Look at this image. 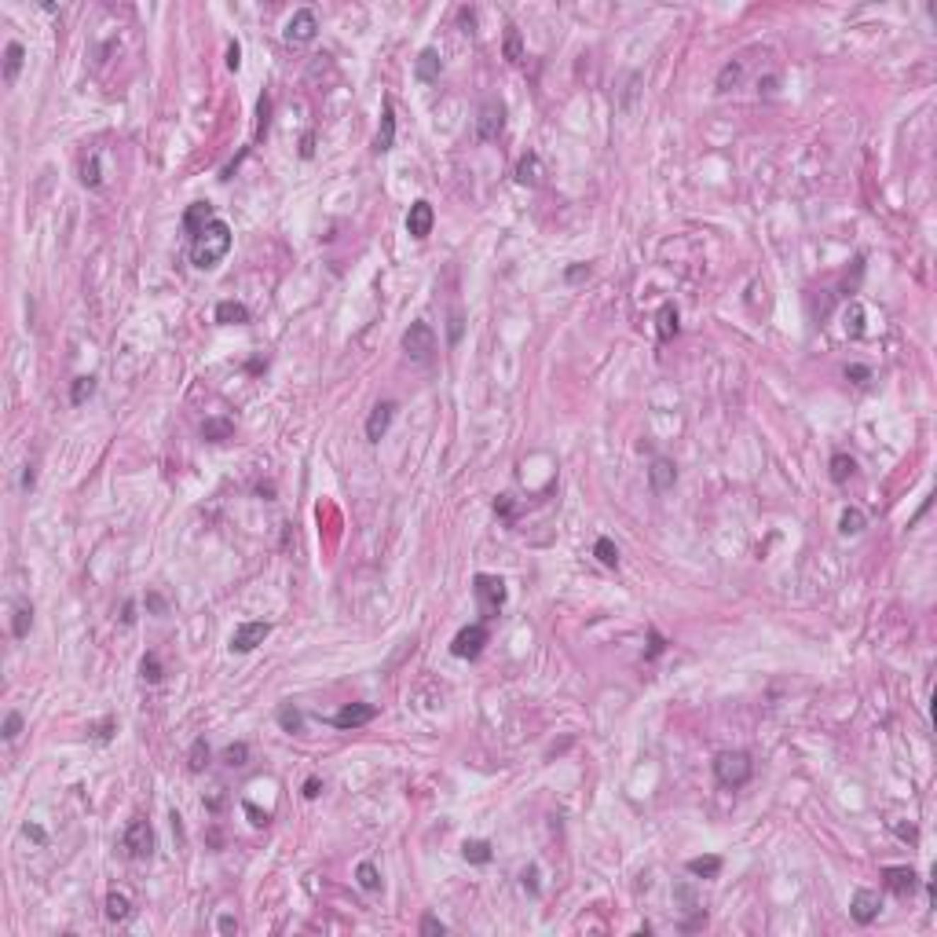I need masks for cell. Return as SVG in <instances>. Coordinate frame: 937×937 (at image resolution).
Returning a JSON list of instances; mask_svg holds the SVG:
<instances>
[{"label":"cell","mask_w":937,"mask_h":937,"mask_svg":"<svg viewBox=\"0 0 937 937\" xmlns=\"http://www.w3.org/2000/svg\"><path fill=\"white\" fill-rule=\"evenodd\" d=\"M227 253H231V227L224 220H212L198 238H190V264L198 271L217 268Z\"/></svg>","instance_id":"obj_1"},{"label":"cell","mask_w":937,"mask_h":937,"mask_svg":"<svg viewBox=\"0 0 937 937\" xmlns=\"http://www.w3.org/2000/svg\"><path fill=\"white\" fill-rule=\"evenodd\" d=\"M714 776H718V783L721 787H743V783H751V776H754V761H751V754L747 751H721L718 758H714Z\"/></svg>","instance_id":"obj_2"},{"label":"cell","mask_w":937,"mask_h":937,"mask_svg":"<svg viewBox=\"0 0 937 937\" xmlns=\"http://www.w3.org/2000/svg\"><path fill=\"white\" fill-rule=\"evenodd\" d=\"M473 593H476V604H480V611H483V619H495V615L502 611V604H505V582L498 579V575H476L473 579Z\"/></svg>","instance_id":"obj_3"},{"label":"cell","mask_w":937,"mask_h":937,"mask_svg":"<svg viewBox=\"0 0 937 937\" xmlns=\"http://www.w3.org/2000/svg\"><path fill=\"white\" fill-rule=\"evenodd\" d=\"M403 348H407V355L414 359V363H432V355H436V333L429 323H410V330L403 333Z\"/></svg>","instance_id":"obj_4"},{"label":"cell","mask_w":937,"mask_h":937,"mask_svg":"<svg viewBox=\"0 0 937 937\" xmlns=\"http://www.w3.org/2000/svg\"><path fill=\"white\" fill-rule=\"evenodd\" d=\"M121 846L129 849V857H132V861H146V857L154 853V832H151V824H146L143 817H136L129 827H125Z\"/></svg>","instance_id":"obj_5"},{"label":"cell","mask_w":937,"mask_h":937,"mask_svg":"<svg viewBox=\"0 0 937 937\" xmlns=\"http://www.w3.org/2000/svg\"><path fill=\"white\" fill-rule=\"evenodd\" d=\"M502 129H505V103H498V99L483 103L480 106V117H476V139L491 143V139L502 136Z\"/></svg>","instance_id":"obj_6"},{"label":"cell","mask_w":937,"mask_h":937,"mask_svg":"<svg viewBox=\"0 0 937 937\" xmlns=\"http://www.w3.org/2000/svg\"><path fill=\"white\" fill-rule=\"evenodd\" d=\"M315 37H318V15L311 8L293 11V18L286 23V40L289 45H311Z\"/></svg>","instance_id":"obj_7"},{"label":"cell","mask_w":937,"mask_h":937,"mask_svg":"<svg viewBox=\"0 0 937 937\" xmlns=\"http://www.w3.org/2000/svg\"><path fill=\"white\" fill-rule=\"evenodd\" d=\"M483 645H487V626L483 623H473V626L458 630V637L451 641V655H458V659H476L483 652Z\"/></svg>","instance_id":"obj_8"},{"label":"cell","mask_w":937,"mask_h":937,"mask_svg":"<svg viewBox=\"0 0 937 937\" xmlns=\"http://www.w3.org/2000/svg\"><path fill=\"white\" fill-rule=\"evenodd\" d=\"M268 633H271V623H260V619H257V623H242L238 630L231 633V645H227V648H231V652H238V655H246V652H253L257 645H264V641H268Z\"/></svg>","instance_id":"obj_9"},{"label":"cell","mask_w":937,"mask_h":937,"mask_svg":"<svg viewBox=\"0 0 937 937\" xmlns=\"http://www.w3.org/2000/svg\"><path fill=\"white\" fill-rule=\"evenodd\" d=\"M879 912H883V897L875 890H857L853 901H849V915H853V923H861V926L875 923Z\"/></svg>","instance_id":"obj_10"},{"label":"cell","mask_w":937,"mask_h":937,"mask_svg":"<svg viewBox=\"0 0 937 937\" xmlns=\"http://www.w3.org/2000/svg\"><path fill=\"white\" fill-rule=\"evenodd\" d=\"M432 224H436L432 205L425 202V198H418V202L410 205V212H407V234L421 242V238H429V234H432Z\"/></svg>","instance_id":"obj_11"},{"label":"cell","mask_w":937,"mask_h":937,"mask_svg":"<svg viewBox=\"0 0 937 937\" xmlns=\"http://www.w3.org/2000/svg\"><path fill=\"white\" fill-rule=\"evenodd\" d=\"M374 718H377V707H370V703H348V707H340L330 721L337 729H359V725H370Z\"/></svg>","instance_id":"obj_12"},{"label":"cell","mask_w":937,"mask_h":937,"mask_svg":"<svg viewBox=\"0 0 937 937\" xmlns=\"http://www.w3.org/2000/svg\"><path fill=\"white\" fill-rule=\"evenodd\" d=\"M883 879H886V890L897 893V897H908V893L919 886V875H915V868H908V864H890V868H883Z\"/></svg>","instance_id":"obj_13"},{"label":"cell","mask_w":937,"mask_h":937,"mask_svg":"<svg viewBox=\"0 0 937 937\" xmlns=\"http://www.w3.org/2000/svg\"><path fill=\"white\" fill-rule=\"evenodd\" d=\"M392 418H396V403H392V399L377 403V407L370 410V418H367V439H370V443H381V439H385V432L392 429Z\"/></svg>","instance_id":"obj_14"},{"label":"cell","mask_w":937,"mask_h":937,"mask_svg":"<svg viewBox=\"0 0 937 937\" xmlns=\"http://www.w3.org/2000/svg\"><path fill=\"white\" fill-rule=\"evenodd\" d=\"M648 483H652V491H655V495L674 491V483H677V465H674L670 458H652V465H648Z\"/></svg>","instance_id":"obj_15"},{"label":"cell","mask_w":937,"mask_h":937,"mask_svg":"<svg viewBox=\"0 0 937 937\" xmlns=\"http://www.w3.org/2000/svg\"><path fill=\"white\" fill-rule=\"evenodd\" d=\"M217 220V212H212V205L209 202H195V205H187V212H183V231L190 234V238H198V234Z\"/></svg>","instance_id":"obj_16"},{"label":"cell","mask_w":937,"mask_h":937,"mask_svg":"<svg viewBox=\"0 0 937 937\" xmlns=\"http://www.w3.org/2000/svg\"><path fill=\"white\" fill-rule=\"evenodd\" d=\"M396 146V106L392 99H385V106H381V129H377V139H374V151L377 154H385Z\"/></svg>","instance_id":"obj_17"},{"label":"cell","mask_w":937,"mask_h":937,"mask_svg":"<svg viewBox=\"0 0 937 937\" xmlns=\"http://www.w3.org/2000/svg\"><path fill=\"white\" fill-rule=\"evenodd\" d=\"M542 176H546L542 158H539L535 151H527V154L517 161V183H524V187H539V183H542Z\"/></svg>","instance_id":"obj_18"},{"label":"cell","mask_w":937,"mask_h":937,"mask_svg":"<svg viewBox=\"0 0 937 937\" xmlns=\"http://www.w3.org/2000/svg\"><path fill=\"white\" fill-rule=\"evenodd\" d=\"M414 74H418V81H425V84L439 81V74H443L439 52H436V48H425V52L418 55V62H414Z\"/></svg>","instance_id":"obj_19"},{"label":"cell","mask_w":937,"mask_h":937,"mask_svg":"<svg viewBox=\"0 0 937 937\" xmlns=\"http://www.w3.org/2000/svg\"><path fill=\"white\" fill-rule=\"evenodd\" d=\"M217 323L220 326H242V323H249V308L242 301H220L217 304Z\"/></svg>","instance_id":"obj_20"},{"label":"cell","mask_w":937,"mask_h":937,"mask_svg":"<svg viewBox=\"0 0 937 937\" xmlns=\"http://www.w3.org/2000/svg\"><path fill=\"white\" fill-rule=\"evenodd\" d=\"M23 62H26V48L18 45V40H8V48H4V84H15L18 81Z\"/></svg>","instance_id":"obj_21"},{"label":"cell","mask_w":937,"mask_h":937,"mask_svg":"<svg viewBox=\"0 0 937 937\" xmlns=\"http://www.w3.org/2000/svg\"><path fill=\"white\" fill-rule=\"evenodd\" d=\"M202 436H205L209 443H224V439L234 436V421H231V418H205V421H202Z\"/></svg>","instance_id":"obj_22"},{"label":"cell","mask_w":937,"mask_h":937,"mask_svg":"<svg viewBox=\"0 0 937 937\" xmlns=\"http://www.w3.org/2000/svg\"><path fill=\"white\" fill-rule=\"evenodd\" d=\"M461 857L468 861V864H491V842L487 839H465L461 842Z\"/></svg>","instance_id":"obj_23"},{"label":"cell","mask_w":937,"mask_h":937,"mask_svg":"<svg viewBox=\"0 0 937 937\" xmlns=\"http://www.w3.org/2000/svg\"><path fill=\"white\" fill-rule=\"evenodd\" d=\"M868 527V517L861 513L857 505H849V509H842V517H839V535H846V539H853V535H861V531Z\"/></svg>","instance_id":"obj_24"},{"label":"cell","mask_w":937,"mask_h":937,"mask_svg":"<svg viewBox=\"0 0 937 937\" xmlns=\"http://www.w3.org/2000/svg\"><path fill=\"white\" fill-rule=\"evenodd\" d=\"M655 323H659V326H655V330H659V340H674L677 330H681V326H677V308H674V304H663V308L655 311Z\"/></svg>","instance_id":"obj_25"},{"label":"cell","mask_w":937,"mask_h":937,"mask_svg":"<svg viewBox=\"0 0 937 937\" xmlns=\"http://www.w3.org/2000/svg\"><path fill=\"white\" fill-rule=\"evenodd\" d=\"M106 919L110 923H125V919H132V901L125 897V893H110V897H106Z\"/></svg>","instance_id":"obj_26"},{"label":"cell","mask_w":937,"mask_h":937,"mask_svg":"<svg viewBox=\"0 0 937 937\" xmlns=\"http://www.w3.org/2000/svg\"><path fill=\"white\" fill-rule=\"evenodd\" d=\"M740 81H743V62H740V59H732V62H725V67L718 70L714 88H718V92H729V88H736Z\"/></svg>","instance_id":"obj_27"},{"label":"cell","mask_w":937,"mask_h":937,"mask_svg":"<svg viewBox=\"0 0 937 937\" xmlns=\"http://www.w3.org/2000/svg\"><path fill=\"white\" fill-rule=\"evenodd\" d=\"M275 718H279L282 732H304V711H301V707H293V703H282Z\"/></svg>","instance_id":"obj_28"},{"label":"cell","mask_w":937,"mask_h":937,"mask_svg":"<svg viewBox=\"0 0 937 937\" xmlns=\"http://www.w3.org/2000/svg\"><path fill=\"white\" fill-rule=\"evenodd\" d=\"M139 677L146 681V685H158V681L165 677V667H161L158 652H146V655L139 659Z\"/></svg>","instance_id":"obj_29"},{"label":"cell","mask_w":937,"mask_h":937,"mask_svg":"<svg viewBox=\"0 0 937 937\" xmlns=\"http://www.w3.org/2000/svg\"><path fill=\"white\" fill-rule=\"evenodd\" d=\"M355 883L363 886L367 893H377V890H381V871H377L370 861H359V868H355Z\"/></svg>","instance_id":"obj_30"},{"label":"cell","mask_w":937,"mask_h":937,"mask_svg":"<svg viewBox=\"0 0 937 937\" xmlns=\"http://www.w3.org/2000/svg\"><path fill=\"white\" fill-rule=\"evenodd\" d=\"M30 626H33V604H18L15 608V619H11V637H15V641H23V637L30 633Z\"/></svg>","instance_id":"obj_31"},{"label":"cell","mask_w":937,"mask_h":937,"mask_svg":"<svg viewBox=\"0 0 937 937\" xmlns=\"http://www.w3.org/2000/svg\"><path fill=\"white\" fill-rule=\"evenodd\" d=\"M92 396H96V377H92V374L77 377L74 385H70V403H74V407H81V403H88Z\"/></svg>","instance_id":"obj_32"},{"label":"cell","mask_w":937,"mask_h":937,"mask_svg":"<svg viewBox=\"0 0 937 937\" xmlns=\"http://www.w3.org/2000/svg\"><path fill=\"white\" fill-rule=\"evenodd\" d=\"M209 765V743H205V736H198L195 743H190V754H187V769L190 773H202Z\"/></svg>","instance_id":"obj_33"},{"label":"cell","mask_w":937,"mask_h":937,"mask_svg":"<svg viewBox=\"0 0 937 937\" xmlns=\"http://www.w3.org/2000/svg\"><path fill=\"white\" fill-rule=\"evenodd\" d=\"M689 871L696 879H714L721 871V857H692L689 861Z\"/></svg>","instance_id":"obj_34"},{"label":"cell","mask_w":937,"mask_h":937,"mask_svg":"<svg viewBox=\"0 0 937 937\" xmlns=\"http://www.w3.org/2000/svg\"><path fill=\"white\" fill-rule=\"evenodd\" d=\"M827 468H832V480H835V483H846L849 476L857 473V461L849 458V454H835V458H832V465H827Z\"/></svg>","instance_id":"obj_35"},{"label":"cell","mask_w":937,"mask_h":937,"mask_svg":"<svg viewBox=\"0 0 937 937\" xmlns=\"http://www.w3.org/2000/svg\"><path fill=\"white\" fill-rule=\"evenodd\" d=\"M593 557H597L604 568H619V549H615L611 539H597V542H593Z\"/></svg>","instance_id":"obj_36"},{"label":"cell","mask_w":937,"mask_h":937,"mask_svg":"<svg viewBox=\"0 0 937 937\" xmlns=\"http://www.w3.org/2000/svg\"><path fill=\"white\" fill-rule=\"evenodd\" d=\"M249 761V743H227L224 747V765H231V769H242V765Z\"/></svg>","instance_id":"obj_37"},{"label":"cell","mask_w":937,"mask_h":937,"mask_svg":"<svg viewBox=\"0 0 937 937\" xmlns=\"http://www.w3.org/2000/svg\"><path fill=\"white\" fill-rule=\"evenodd\" d=\"M505 59L509 62H520L524 59V45H520V30L517 26H505Z\"/></svg>","instance_id":"obj_38"},{"label":"cell","mask_w":937,"mask_h":937,"mask_svg":"<svg viewBox=\"0 0 937 937\" xmlns=\"http://www.w3.org/2000/svg\"><path fill=\"white\" fill-rule=\"evenodd\" d=\"M846 333H849V337H861V333H864V308H861L857 301L849 304V311H846Z\"/></svg>","instance_id":"obj_39"},{"label":"cell","mask_w":937,"mask_h":937,"mask_svg":"<svg viewBox=\"0 0 937 937\" xmlns=\"http://www.w3.org/2000/svg\"><path fill=\"white\" fill-rule=\"evenodd\" d=\"M268 121H271V96L264 92V96L257 99V139L268 136Z\"/></svg>","instance_id":"obj_40"},{"label":"cell","mask_w":937,"mask_h":937,"mask_svg":"<svg viewBox=\"0 0 937 937\" xmlns=\"http://www.w3.org/2000/svg\"><path fill=\"white\" fill-rule=\"evenodd\" d=\"M81 183H84V187H99V183H103V176H99V158H96V154L81 165Z\"/></svg>","instance_id":"obj_41"},{"label":"cell","mask_w":937,"mask_h":937,"mask_svg":"<svg viewBox=\"0 0 937 937\" xmlns=\"http://www.w3.org/2000/svg\"><path fill=\"white\" fill-rule=\"evenodd\" d=\"M18 732H23V714H18V711H8V718H4V732H0V736H4L8 743H15Z\"/></svg>","instance_id":"obj_42"},{"label":"cell","mask_w":937,"mask_h":937,"mask_svg":"<svg viewBox=\"0 0 937 937\" xmlns=\"http://www.w3.org/2000/svg\"><path fill=\"white\" fill-rule=\"evenodd\" d=\"M242 809H246V817H249L253 827H268V824H271V813H268V809H257L253 802H242Z\"/></svg>","instance_id":"obj_43"},{"label":"cell","mask_w":937,"mask_h":937,"mask_svg":"<svg viewBox=\"0 0 937 937\" xmlns=\"http://www.w3.org/2000/svg\"><path fill=\"white\" fill-rule=\"evenodd\" d=\"M520 886H524L527 893H539V890H542V886H539V868H535V864L520 871Z\"/></svg>","instance_id":"obj_44"},{"label":"cell","mask_w":937,"mask_h":937,"mask_svg":"<svg viewBox=\"0 0 937 937\" xmlns=\"http://www.w3.org/2000/svg\"><path fill=\"white\" fill-rule=\"evenodd\" d=\"M421 933H429V937H443V933H447V923H439L436 915H425V919H421Z\"/></svg>","instance_id":"obj_45"},{"label":"cell","mask_w":937,"mask_h":937,"mask_svg":"<svg viewBox=\"0 0 937 937\" xmlns=\"http://www.w3.org/2000/svg\"><path fill=\"white\" fill-rule=\"evenodd\" d=\"M637 84H641V74H630L626 77V92H623V110H630V103L637 96Z\"/></svg>","instance_id":"obj_46"},{"label":"cell","mask_w":937,"mask_h":937,"mask_svg":"<svg viewBox=\"0 0 937 937\" xmlns=\"http://www.w3.org/2000/svg\"><path fill=\"white\" fill-rule=\"evenodd\" d=\"M146 608H151L154 615H165V611H168V601L161 597V593H154V590H151V593H146Z\"/></svg>","instance_id":"obj_47"},{"label":"cell","mask_w":937,"mask_h":937,"mask_svg":"<svg viewBox=\"0 0 937 937\" xmlns=\"http://www.w3.org/2000/svg\"><path fill=\"white\" fill-rule=\"evenodd\" d=\"M23 835L33 839V842H40V846L48 842V835H45V827H40V824H23Z\"/></svg>","instance_id":"obj_48"},{"label":"cell","mask_w":937,"mask_h":937,"mask_svg":"<svg viewBox=\"0 0 937 937\" xmlns=\"http://www.w3.org/2000/svg\"><path fill=\"white\" fill-rule=\"evenodd\" d=\"M564 279H568V282H582V279H590V264H575V268H568Z\"/></svg>","instance_id":"obj_49"},{"label":"cell","mask_w":937,"mask_h":937,"mask_svg":"<svg viewBox=\"0 0 937 937\" xmlns=\"http://www.w3.org/2000/svg\"><path fill=\"white\" fill-rule=\"evenodd\" d=\"M110 736H114V718H106V721H99V725H96V740L106 743Z\"/></svg>","instance_id":"obj_50"},{"label":"cell","mask_w":937,"mask_h":937,"mask_svg":"<svg viewBox=\"0 0 937 937\" xmlns=\"http://www.w3.org/2000/svg\"><path fill=\"white\" fill-rule=\"evenodd\" d=\"M318 795H323V780H318V776H308V780H304V798H318Z\"/></svg>","instance_id":"obj_51"},{"label":"cell","mask_w":937,"mask_h":937,"mask_svg":"<svg viewBox=\"0 0 937 937\" xmlns=\"http://www.w3.org/2000/svg\"><path fill=\"white\" fill-rule=\"evenodd\" d=\"M238 62H242V48H238V40H231L227 45V67L238 70Z\"/></svg>","instance_id":"obj_52"},{"label":"cell","mask_w":937,"mask_h":937,"mask_svg":"<svg viewBox=\"0 0 937 937\" xmlns=\"http://www.w3.org/2000/svg\"><path fill=\"white\" fill-rule=\"evenodd\" d=\"M846 377H849V381H857V385H864V381L871 377V370H868V367H846Z\"/></svg>","instance_id":"obj_53"},{"label":"cell","mask_w":937,"mask_h":937,"mask_svg":"<svg viewBox=\"0 0 937 937\" xmlns=\"http://www.w3.org/2000/svg\"><path fill=\"white\" fill-rule=\"evenodd\" d=\"M495 513H498V517H505V520H509V517H513V498H509V495H502V498H498V502H495Z\"/></svg>","instance_id":"obj_54"},{"label":"cell","mask_w":937,"mask_h":937,"mask_svg":"<svg viewBox=\"0 0 937 937\" xmlns=\"http://www.w3.org/2000/svg\"><path fill=\"white\" fill-rule=\"evenodd\" d=\"M461 340V311H451V345Z\"/></svg>","instance_id":"obj_55"},{"label":"cell","mask_w":937,"mask_h":937,"mask_svg":"<svg viewBox=\"0 0 937 937\" xmlns=\"http://www.w3.org/2000/svg\"><path fill=\"white\" fill-rule=\"evenodd\" d=\"M648 641H652V648H648V659H655V655H659V652H663V648H667V641H663V637H659V633H655V630H652V633H648Z\"/></svg>","instance_id":"obj_56"},{"label":"cell","mask_w":937,"mask_h":937,"mask_svg":"<svg viewBox=\"0 0 937 937\" xmlns=\"http://www.w3.org/2000/svg\"><path fill=\"white\" fill-rule=\"evenodd\" d=\"M121 623H125V626H132V623H136V604H132V601H125V604H121Z\"/></svg>","instance_id":"obj_57"},{"label":"cell","mask_w":937,"mask_h":937,"mask_svg":"<svg viewBox=\"0 0 937 937\" xmlns=\"http://www.w3.org/2000/svg\"><path fill=\"white\" fill-rule=\"evenodd\" d=\"M238 930V919L234 915H220V933H234Z\"/></svg>","instance_id":"obj_58"},{"label":"cell","mask_w":937,"mask_h":937,"mask_svg":"<svg viewBox=\"0 0 937 937\" xmlns=\"http://www.w3.org/2000/svg\"><path fill=\"white\" fill-rule=\"evenodd\" d=\"M33 483H37V468L26 465V473H23V491H33Z\"/></svg>","instance_id":"obj_59"},{"label":"cell","mask_w":937,"mask_h":937,"mask_svg":"<svg viewBox=\"0 0 937 937\" xmlns=\"http://www.w3.org/2000/svg\"><path fill=\"white\" fill-rule=\"evenodd\" d=\"M311 154H315V136L308 132V136L301 139V158H311Z\"/></svg>","instance_id":"obj_60"},{"label":"cell","mask_w":937,"mask_h":937,"mask_svg":"<svg viewBox=\"0 0 937 937\" xmlns=\"http://www.w3.org/2000/svg\"><path fill=\"white\" fill-rule=\"evenodd\" d=\"M168 820H173V832H176V839L183 842V817H180L176 809H173V817H168Z\"/></svg>","instance_id":"obj_61"},{"label":"cell","mask_w":937,"mask_h":937,"mask_svg":"<svg viewBox=\"0 0 937 937\" xmlns=\"http://www.w3.org/2000/svg\"><path fill=\"white\" fill-rule=\"evenodd\" d=\"M893 832H897L901 839H912V842H915V827H904V824H893Z\"/></svg>","instance_id":"obj_62"},{"label":"cell","mask_w":937,"mask_h":937,"mask_svg":"<svg viewBox=\"0 0 937 937\" xmlns=\"http://www.w3.org/2000/svg\"><path fill=\"white\" fill-rule=\"evenodd\" d=\"M264 367H268V363H260V359H253V363H249V367H246V370H249V374H260V370H264Z\"/></svg>","instance_id":"obj_63"}]
</instances>
